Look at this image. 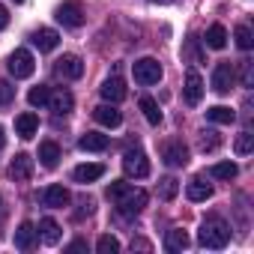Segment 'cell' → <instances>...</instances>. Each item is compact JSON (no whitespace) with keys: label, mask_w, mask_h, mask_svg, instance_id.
Returning a JSON list of instances; mask_svg holds the SVG:
<instances>
[{"label":"cell","mask_w":254,"mask_h":254,"mask_svg":"<svg viewBox=\"0 0 254 254\" xmlns=\"http://www.w3.org/2000/svg\"><path fill=\"white\" fill-rule=\"evenodd\" d=\"M197 242L203 248H224L230 242V224L218 215H209L200 221V230H197Z\"/></svg>","instance_id":"6da1fadb"},{"label":"cell","mask_w":254,"mask_h":254,"mask_svg":"<svg viewBox=\"0 0 254 254\" xmlns=\"http://www.w3.org/2000/svg\"><path fill=\"white\" fill-rule=\"evenodd\" d=\"M132 72H135V81L144 84V87H153V84L162 81V63H159L156 57H141V60H135Z\"/></svg>","instance_id":"7a4b0ae2"},{"label":"cell","mask_w":254,"mask_h":254,"mask_svg":"<svg viewBox=\"0 0 254 254\" xmlns=\"http://www.w3.org/2000/svg\"><path fill=\"white\" fill-rule=\"evenodd\" d=\"M123 171H126V177H135V180L150 177V159H147V153L144 150H126Z\"/></svg>","instance_id":"3957f363"},{"label":"cell","mask_w":254,"mask_h":254,"mask_svg":"<svg viewBox=\"0 0 254 254\" xmlns=\"http://www.w3.org/2000/svg\"><path fill=\"white\" fill-rule=\"evenodd\" d=\"M147 203H150V194H147L144 189H132L126 197L117 200V209H120V215H126V218H135V215L144 212Z\"/></svg>","instance_id":"277c9868"},{"label":"cell","mask_w":254,"mask_h":254,"mask_svg":"<svg viewBox=\"0 0 254 254\" xmlns=\"http://www.w3.org/2000/svg\"><path fill=\"white\" fill-rule=\"evenodd\" d=\"M54 18H57L63 27H81L84 18H87V15H84V3H81V0H66V3L57 6Z\"/></svg>","instance_id":"5b68a950"},{"label":"cell","mask_w":254,"mask_h":254,"mask_svg":"<svg viewBox=\"0 0 254 254\" xmlns=\"http://www.w3.org/2000/svg\"><path fill=\"white\" fill-rule=\"evenodd\" d=\"M6 66H9V72H12L15 78H30V75H33V69H36L33 54H30L27 48H15V51L9 54Z\"/></svg>","instance_id":"8992f818"},{"label":"cell","mask_w":254,"mask_h":254,"mask_svg":"<svg viewBox=\"0 0 254 254\" xmlns=\"http://www.w3.org/2000/svg\"><path fill=\"white\" fill-rule=\"evenodd\" d=\"M54 72H57L60 78H66V81H78V78L84 75V63H81V57H75V54H63V57L54 63Z\"/></svg>","instance_id":"52a82bcc"},{"label":"cell","mask_w":254,"mask_h":254,"mask_svg":"<svg viewBox=\"0 0 254 254\" xmlns=\"http://www.w3.org/2000/svg\"><path fill=\"white\" fill-rule=\"evenodd\" d=\"M162 159L171 165V168H186L189 165V147L183 141H168L162 147Z\"/></svg>","instance_id":"ba28073f"},{"label":"cell","mask_w":254,"mask_h":254,"mask_svg":"<svg viewBox=\"0 0 254 254\" xmlns=\"http://www.w3.org/2000/svg\"><path fill=\"white\" fill-rule=\"evenodd\" d=\"M233 81H236V72H233L230 63H218V66L212 69V90H215V93H221V96L230 93Z\"/></svg>","instance_id":"9c48e42d"},{"label":"cell","mask_w":254,"mask_h":254,"mask_svg":"<svg viewBox=\"0 0 254 254\" xmlns=\"http://www.w3.org/2000/svg\"><path fill=\"white\" fill-rule=\"evenodd\" d=\"M39 197H42V203L51 206V209H63V206H69V200H72L69 189H63V186H45Z\"/></svg>","instance_id":"30bf717a"},{"label":"cell","mask_w":254,"mask_h":254,"mask_svg":"<svg viewBox=\"0 0 254 254\" xmlns=\"http://www.w3.org/2000/svg\"><path fill=\"white\" fill-rule=\"evenodd\" d=\"M93 117H96V123H99V126H105V129H117V126L123 123V114H120V111H117V105H111V102H105V105L93 108Z\"/></svg>","instance_id":"8fae6325"},{"label":"cell","mask_w":254,"mask_h":254,"mask_svg":"<svg viewBox=\"0 0 254 254\" xmlns=\"http://www.w3.org/2000/svg\"><path fill=\"white\" fill-rule=\"evenodd\" d=\"M99 93H102V99L105 102H111V105H117V102H123L126 99V93H129V90H126V84H123V78H108L102 87H99Z\"/></svg>","instance_id":"7c38bea8"},{"label":"cell","mask_w":254,"mask_h":254,"mask_svg":"<svg viewBox=\"0 0 254 254\" xmlns=\"http://www.w3.org/2000/svg\"><path fill=\"white\" fill-rule=\"evenodd\" d=\"M30 42H33L39 51H54V48L60 45V33L51 30V27H39V30L30 33Z\"/></svg>","instance_id":"4fadbf2b"},{"label":"cell","mask_w":254,"mask_h":254,"mask_svg":"<svg viewBox=\"0 0 254 254\" xmlns=\"http://www.w3.org/2000/svg\"><path fill=\"white\" fill-rule=\"evenodd\" d=\"M183 96H186V102H189V105H200V99H203V78H200L194 69L186 75V87H183Z\"/></svg>","instance_id":"5bb4252c"},{"label":"cell","mask_w":254,"mask_h":254,"mask_svg":"<svg viewBox=\"0 0 254 254\" xmlns=\"http://www.w3.org/2000/svg\"><path fill=\"white\" fill-rule=\"evenodd\" d=\"M102 177H105V165H99V162L78 165V168L72 171V180H75V183H81V186H87V183H96V180H102Z\"/></svg>","instance_id":"9a60e30c"},{"label":"cell","mask_w":254,"mask_h":254,"mask_svg":"<svg viewBox=\"0 0 254 254\" xmlns=\"http://www.w3.org/2000/svg\"><path fill=\"white\" fill-rule=\"evenodd\" d=\"M36 129H39V117L33 114V111H24V114H18L15 117V135L18 138H33L36 135Z\"/></svg>","instance_id":"2e32d148"},{"label":"cell","mask_w":254,"mask_h":254,"mask_svg":"<svg viewBox=\"0 0 254 254\" xmlns=\"http://www.w3.org/2000/svg\"><path fill=\"white\" fill-rule=\"evenodd\" d=\"M48 105H51V111H54V114L66 117V114L75 108V96H72L69 90H63V87H60V90H54V93L48 96Z\"/></svg>","instance_id":"e0dca14e"},{"label":"cell","mask_w":254,"mask_h":254,"mask_svg":"<svg viewBox=\"0 0 254 254\" xmlns=\"http://www.w3.org/2000/svg\"><path fill=\"white\" fill-rule=\"evenodd\" d=\"M30 174H33V159L27 153H18L12 159V165H9V177L18 180V183H24V180H30Z\"/></svg>","instance_id":"ac0fdd59"},{"label":"cell","mask_w":254,"mask_h":254,"mask_svg":"<svg viewBox=\"0 0 254 254\" xmlns=\"http://www.w3.org/2000/svg\"><path fill=\"white\" fill-rule=\"evenodd\" d=\"M36 236H39V230H36L30 221H21V224H18V230H15V248L30 251V248L36 245Z\"/></svg>","instance_id":"d6986e66"},{"label":"cell","mask_w":254,"mask_h":254,"mask_svg":"<svg viewBox=\"0 0 254 254\" xmlns=\"http://www.w3.org/2000/svg\"><path fill=\"white\" fill-rule=\"evenodd\" d=\"M78 147H81V150H87V153H102V150H108V135L87 132V135H81V138H78Z\"/></svg>","instance_id":"ffe728a7"},{"label":"cell","mask_w":254,"mask_h":254,"mask_svg":"<svg viewBox=\"0 0 254 254\" xmlns=\"http://www.w3.org/2000/svg\"><path fill=\"white\" fill-rule=\"evenodd\" d=\"M189 200H194V203H200V200H209L212 197V186L203 180V177H194L191 183H189Z\"/></svg>","instance_id":"44dd1931"},{"label":"cell","mask_w":254,"mask_h":254,"mask_svg":"<svg viewBox=\"0 0 254 254\" xmlns=\"http://www.w3.org/2000/svg\"><path fill=\"white\" fill-rule=\"evenodd\" d=\"M39 162H42V168H57V162H60V147H57L54 141H42V144H39Z\"/></svg>","instance_id":"7402d4cb"},{"label":"cell","mask_w":254,"mask_h":254,"mask_svg":"<svg viewBox=\"0 0 254 254\" xmlns=\"http://www.w3.org/2000/svg\"><path fill=\"white\" fill-rule=\"evenodd\" d=\"M186 248H189V233L186 230L174 227V230L165 233V251H186Z\"/></svg>","instance_id":"603a6c76"},{"label":"cell","mask_w":254,"mask_h":254,"mask_svg":"<svg viewBox=\"0 0 254 254\" xmlns=\"http://www.w3.org/2000/svg\"><path fill=\"white\" fill-rule=\"evenodd\" d=\"M224 45H227V30H224V24H212V27L206 30V48L221 51Z\"/></svg>","instance_id":"cb8c5ba5"},{"label":"cell","mask_w":254,"mask_h":254,"mask_svg":"<svg viewBox=\"0 0 254 254\" xmlns=\"http://www.w3.org/2000/svg\"><path fill=\"white\" fill-rule=\"evenodd\" d=\"M39 233H42V242L45 245H57L60 242V224L54 218H42L39 221Z\"/></svg>","instance_id":"d4e9b609"},{"label":"cell","mask_w":254,"mask_h":254,"mask_svg":"<svg viewBox=\"0 0 254 254\" xmlns=\"http://www.w3.org/2000/svg\"><path fill=\"white\" fill-rule=\"evenodd\" d=\"M206 120L221 123V126H230V123L236 120V111H230L227 105H215V108H209V111H206Z\"/></svg>","instance_id":"484cf974"},{"label":"cell","mask_w":254,"mask_h":254,"mask_svg":"<svg viewBox=\"0 0 254 254\" xmlns=\"http://www.w3.org/2000/svg\"><path fill=\"white\" fill-rule=\"evenodd\" d=\"M141 111H144V117H147L150 126H159V123H162V111H159V102H156V99L144 96V99H141Z\"/></svg>","instance_id":"4316f807"},{"label":"cell","mask_w":254,"mask_h":254,"mask_svg":"<svg viewBox=\"0 0 254 254\" xmlns=\"http://www.w3.org/2000/svg\"><path fill=\"white\" fill-rule=\"evenodd\" d=\"M183 57H186L189 63H200V60H203V48H200V39H197V36H189V39H186Z\"/></svg>","instance_id":"83f0119b"},{"label":"cell","mask_w":254,"mask_h":254,"mask_svg":"<svg viewBox=\"0 0 254 254\" xmlns=\"http://www.w3.org/2000/svg\"><path fill=\"white\" fill-rule=\"evenodd\" d=\"M236 174H239V168H236L233 162H218V165L209 168V177H215V180H227V183H230Z\"/></svg>","instance_id":"f1b7e54d"},{"label":"cell","mask_w":254,"mask_h":254,"mask_svg":"<svg viewBox=\"0 0 254 254\" xmlns=\"http://www.w3.org/2000/svg\"><path fill=\"white\" fill-rule=\"evenodd\" d=\"M177 191H180V183H177L174 177H162V180H159V197H162V200H174Z\"/></svg>","instance_id":"f546056e"},{"label":"cell","mask_w":254,"mask_h":254,"mask_svg":"<svg viewBox=\"0 0 254 254\" xmlns=\"http://www.w3.org/2000/svg\"><path fill=\"white\" fill-rule=\"evenodd\" d=\"M48 96H51V90H48L45 84H39V87H33V90L27 93V102H30L33 108H42V105H48Z\"/></svg>","instance_id":"4dcf8cb0"},{"label":"cell","mask_w":254,"mask_h":254,"mask_svg":"<svg viewBox=\"0 0 254 254\" xmlns=\"http://www.w3.org/2000/svg\"><path fill=\"white\" fill-rule=\"evenodd\" d=\"M233 150H236V156H248V153L254 150V135H251V132H239Z\"/></svg>","instance_id":"1f68e13d"},{"label":"cell","mask_w":254,"mask_h":254,"mask_svg":"<svg viewBox=\"0 0 254 254\" xmlns=\"http://www.w3.org/2000/svg\"><path fill=\"white\" fill-rule=\"evenodd\" d=\"M96 251H99V254H117V251H120V239L111 236V233H105V236H99Z\"/></svg>","instance_id":"d6a6232c"},{"label":"cell","mask_w":254,"mask_h":254,"mask_svg":"<svg viewBox=\"0 0 254 254\" xmlns=\"http://www.w3.org/2000/svg\"><path fill=\"white\" fill-rule=\"evenodd\" d=\"M233 36H236V45H239L242 51H248V48L254 45V33H251V27H248V24H239Z\"/></svg>","instance_id":"836d02e7"},{"label":"cell","mask_w":254,"mask_h":254,"mask_svg":"<svg viewBox=\"0 0 254 254\" xmlns=\"http://www.w3.org/2000/svg\"><path fill=\"white\" fill-rule=\"evenodd\" d=\"M218 147H221V138H218V132H212V129L200 132V150H203V153H212V150H218Z\"/></svg>","instance_id":"e575fe53"},{"label":"cell","mask_w":254,"mask_h":254,"mask_svg":"<svg viewBox=\"0 0 254 254\" xmlns=\"http://www.w3.org/2000/svg\"><path fill=\"white\" fill-rule=\"evenodd\" d=\"M129 191H132V186H129V183L117 180V183H111V186H108V191H105V194H108V200H114V203H117L120 197H126Z\"/></svg>","instance_id":"d590c367"},{"label":"cell","mask_w":254,"mask_h":254,"mask_svg":"<svg viewBox=\"0 0 254 254\" xmlns=\"http://www.w3.org/2000/svg\"><path fill=\"white\" fill-rule=\"evenodd\" d=\"M239 78H242V87H251V84H254V69H251V60H242V63H239Z\"/></svg>","instance_id":"8d00e7d4"},{"label":"cell","mask_w":254,"mask_h":254,"mask_svg":"<svg viewBox=\"0 0 254 254\" xmlns=\"http://www.w3.org/2000/svg\"><path fill=\"white\" fill-rule=\"evenodd\" d=\"M12 99H15V87H12L9 81L0 78V105H9Z\"/></svg>","instance_id":"74e56055"},{"label":"cell","mask_w":254,"mask_h":254,"mask_svg":"<svg viewBox=\"0 0 254 254\" xmlns=\"http://www.w3.org/2000/svg\"><path fill=\"white\" fill-rule=\"evenodd\" d=\"M78 206H81V209L75 212V218H84V215H90V212H93V200H90V197H81V203H78Z\"/></svg>","instance_id":"f35d334b"},{"label":"cell","mask_w":254,"mask_h":254,"mask_svg":"<svg viewBox=\"0 0 254 254\" xmlns=\"http://www.w3.org/2000/svg\"><path fill=\"white\" fill-rule=\"evenodd\" d=\"M6 27H9V9L0 3V30H6Z\"/></svg>","instance_id":"ab89813d"},{"label":"cell","mask_w":254,"mask_h":254,"mask_svg":"<svg viewBox=\"0 0 254 254\" xmlns=\"http://www.w3.org/2000/svg\"><path fill=\"white\" fill-rule=\"evenodd\" d=\"M84 248H87V242H84V239H75V242H69V245H66V251H72V254H75V251H84Z\"/></svg>","instance_id":"60d3db41"},{"label":"cell","mask_w":254,"mask_h":254,"mask_svg":"<svg viewBox=\"0 0 254 254\" xmlns=\"http://www.w3.org/2000/svg\"><path fill=\"white\" fill-rule=\"evenodd\" d=\"M135 248H138V251H150L153 245H150L147 239H135V242H132V251H135Z\"/></svg>","instance_id":"b9f144b4"},{"label":"cell","mask_w":254,"mask_h":254,"mask_svg":"<svg viewBox=\"0 0 254 254\" xmlns=\"http://www.w3.org/2000/svg\"><path fill=\"white\" fill-rule=\"evenodd\" d=\"M3 218H6V203H3V197H0V224H3Z\"/></svg>","instance_id":"7bdbcfd3"},{"label":"cell","mask_w":254,"mask_h":254,"mask_svg":"<svg viewBox=\"0 0 254 254\" xmlns=\"http://www.w3.org/2000/svg\"><path fill=\"white\" fill-rule=\"evenodd\" d=\"M3 144H6V135H3V126H0V150H3Z\"/></svg>","instance_id":"ee69618b"},{"label":"cell","mask_w":254,"mask_h":254,"mask_svg":"<svg viewBox=\"0 0 254 254\" xmlns=\"http://www.w3.org/2000/svg\"><path fill=\"white\" fill-rule=\"evenodd\" d=\"M150 3H159V6H165V3H177V0H150Z\"/></svg>","instance_id":"f6af8a7d"},{"label":"cell","mask_w":254,"mask_h":254,"mask_svg":"<svg viewBox=\"0 0 254 254\" xmlns=\"http://www.w3.org/2000/svg\"><path fill=\"white\" fill-rule=\"evenodd\" d=\"M15 3H24V0H15Z\"/></svg>","instance_id":"bcb514c9"}]
</instances>
